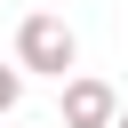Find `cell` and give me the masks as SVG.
I'll return each instance as SVG.
<instances>
[{"label":"cell","instance_id":"cell-1","mask_svg":"<svg viewBox=\"0 0 128 128\" xmlns=\"http://www.w3.org/2000/svg\"><path fill=\"white\" fill-rule=\"evenodd\" d=\"M72 64H80V40H72L64 16H24V24H16V72H48V80H64Z\"/></svg>","mask_w":128,"mask_h":128},{"label":"cell","instance_id":"cell-2","mask_svg":"<svg viewBox=\"0 0 128 128\" xmlns=\"http://www.w3.org/2000/svg\"><path fill=\"white\" fill-rule=\"evenodd\" d=\"M112 112H120L112 80H64V128H112Z\"/></svg>","mask_w":128,"mask_h":128},{"label":"cell","instance_id":"cell-3","mask_svg":"<svg viewBox=\"0 0 128 128\" xmlns=\"http://www.w3.org/2000/svg\"><path fill=\"white\" fill-rule=\"evenodd\" d=\"M16 96H24V72H16V64H0V120L16 112Z\"/></svg>","mask_w":128,"mask_h":128},{"label":"cell","instance_id":"cell-4","mask_svg":"<svg viewBox=\"0 0 128 128\" xmlns=\"http://www.w3.org/2000/svg\"><path fill=\"white\" fill-rule=\"evenodd\" d=\"M112 128H128V112H112Z\"/></svg>","mask_w":128,"mask_h":128}]
</instances>
